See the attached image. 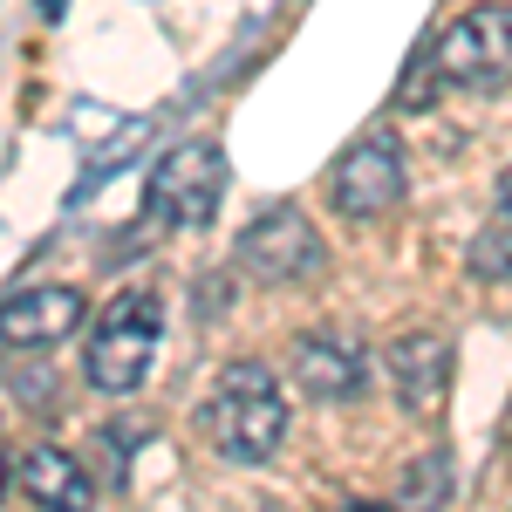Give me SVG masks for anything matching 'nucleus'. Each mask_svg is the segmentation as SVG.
<instances>
[{"label": "nucleus", "mask_w": 512, "mask_h": 512, "mask_svg": "<svg viewBox=\"0 0 512 512\" xmlns=\"http://www.w3.org/2000/svg\"><path fill=\"white\" fill-rule=\"evenodd\" d=\"M205 431H212V444H219L233 465L274 458L280 437H287V403H280V390H274V369L233 362V369L219 376L212 403H205Z\"/></svg>", "instance_id": "f257e3e1"}, {"label": "nucleus", "mask_w": 512, "mask_h": 512, "mask_svg": "<svg viewBox=\"0 0 512 512\" xmlns=\"http://www.w3.org/2000/svg\"><path fill=\"white\" fill-rule=\"evenodd\" d=\"M158 301L151 294H117L96 328H89V383L103 396H130L144 376H151V355H158Z\"/></svg>", "instance_id": "f03ea898"}, {"label": "nucleus", "mask_w": 512, "mask_h": 512, "mask_svg": "<svg viewBox=\"0 0 512 512\" xmlns=\"http://www.w3.org/2000/svg\"><path fill=\"white\" fill-rule=\"evenodd\" d=\"M431 69L451 89H506L512 82V7L506 0H485L472 14H458L431 41Z\"/></svg>", "instance_id": "7ed1b4c3"}, {"label": "nucleus", "mask_w": 512, "mask_h": 512, "mask_svg": "<svg viewBox=\"0 0 512 512\" xmlns=\"http://www.w3.org/2000/svg\"><path fill=\"white\" fill-rule=\"evenodd\" d=\"M226 198V151L219 144H178L151 171V212L164 226H212Z\"/></svg>", "instance_id": "20e7f679"}, {"label": "nucleus", "mask_w": 512, "mask_h": 512, "mask_svg": "<svg viewBox=\"0 0 512 512\" xmlns=\"http://www.w3.org/2000/svg\"><path fill=\"white\" fill-rule=\"evenodd\" d=\"M239 260H246V274H260V280H301V274L321 267V233L294 205H274V212H260V219L246 226Z\"/></svg>", "instance_id": "39448f33"}, {"label": "nucleus", "mask_w": 512, "mask_h": 512, "mask_svg": "<svg viewBox=\"0 0 512 512\" xmlns=\"http://www.w3.org/2000/svg\"><path fill=\"white\" fill-rule=\"evenodd\" d=\"M328 192H335V205H342L349 219H376V212H390L396 198H403V158H396V144H390V137L355 144L349 158L335 164Z\"/></svg>", "instance_id": "423d86ee"}, {"label": "nucleus", "mask_w": 512, "mask_h": 512, "mask_svg": "<svg viewBox=\"0 0 512 512\" xmlns=\"http://www.w3.org/2000/svg\"><path fill=\"white\" fill-rule=\"evenodd\" d=\"M390 376H396L403 410L437 417V403H444V390H451V342H444V335H431V328L396 335V342H390Z\"/></svg>", "instance_id": "0eeeda50"}, {"label": "nucleus", "mask_w": 512, "mask_h": 512, "mask_svg": "<svg viewBox=\"0 0 512 512\" xmlns=\"http://www.w3.org/2000/svg\"><path fill=\"white\" fill-rule=\"evenodd\" d=\"M0 328H7V349H48V342H69L82 328V294L76 287H28V294H14L7 301V315H0Z\"/></svg>", "instance_id": "6e6552de"}, {"label": "nucleus", "mask_w": 512, "mask_h": 512, "mask_svg": "<svg viewBox=\"0 0 512 512\" xmlns=\"http://www.w3.org/2000/svg\"><path fill=\"white\" fill-rule=\"evenodd\" d=\"M14 478H21V492H28L35 512H89V478H82V465L69 451H55V444H35V451L14 465Z\"/></svg>", "instance_id": "1a4fd4ad"}, {"label": "nucleus", "mask_w": 512, "mask_h": 512, "mask_svg": "<svg viewBox=\"0 0 512 512\" xmlns=\"http://www.w3.org/2000/svg\"><path fill=\"white\" fill-rule=\"evenodd\" d=\"M294 383H301L308 396H321V403H335V396L362 390V362H355L349 349H335V342L308 335V342L294 349Z\"/></svg>", "instance_id": "9d476101"}, {"label": "nucleus", "mask_w": 512, "mask_h": 512, "mask_svg": "<svg viewBox=\"0 0 512 512\" xmlns=\"http://www.w3.org/2000/svg\"><path fill=\"white\" fill-rule=\"evenodd\" d=\"M451 492V472H444V451H424L417 465H403V485H396V512H437Z\"/></svg>", "instance_id": "9b49d317"}, {"label": "nucleus", "mask_w": 512, "mask_h": 512, "mask_svg": "<svg viewBox=\"0 0 512 512\" xmlns=\"http://www.w3.org/2000/svg\"><path fill=\"white\" fill-rule=\"evenodd\" d=\"M499 198H506V212H512V164H506V178H499Z\"/></svg>", "instance_id": "f8f14e48"}, {"label": "nucleus", "mask_w": 512, "mask_h": 512, "mask_svg": "<svg viewBox=\"0 0 512 512\" xmlns=\"http://www.w3.org/2000/svg\"><path fill=\"white\" fill-rule=\"evenodd\" d=\"M355 512H390V506H355Z\"/></svg>", "instance_id": "ddd939ff"}]
</instances>
